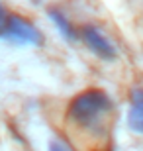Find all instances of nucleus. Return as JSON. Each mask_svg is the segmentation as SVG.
<instances>
[{"mask_svg":"<svg viewBox=\"0 0 143 151\" xmlns=\"http://www.w3.org/2000/svg\"><path fill=\"white\" fill-rule=\"evenodd\" d=\"M49 18H51V22H53V26L57 28V32H59L69 43H75L77 39H80V34L75 29V26L69 22V18H67L59 8H51L49 10Z\"/></svg>","mask_w":143,"mask_h":151,"instance_id":"obj_5","label":"nucleus"},{"mask_svg":"<svg viewBox=\"0 0 143 151\" xmlns=\"http://www.w3.org/2000/svg\"><path fill=\"white\" fill-rule=\"evenodd\" d=\"M10 16H12V14H8V12L2 8V4H0V39H4V35H6V29H8Z\"/></svg>","mask_w":143,"mask_h":151,"instance_id":"obj_6","label":"nucleus"},{"mask_svg":"<svg viewBox=\"0 0 143 151\" xmlns=\"http://www.w3.org/2000/svg\"><path fill=\"white\" fill-rule=\"evenodd\" d=\"M80 39L86 43V47L92 51L94 55L100 57V59H104V61H114L116 57H118L116 47L112 45V41L106 37L96 26H83V29H80Z\"/></svg>","mask_w":143,"mask_h":151,"instance_id":"obj_3","label":"nucleus"},{"mask_svg":"<svg viewBox=\"0 0 143 151\" xmlns=\"http://www.w3.org/2000/svg\"><path fill=\"white\" fill-rule=\"evenodd\" d=\"M127 126L135 134H143V88L132 90L129 110H127Z\"/></svg>","mask_w":143,"mask_h":151,"instance_id":"obj_4","label":"nucleus"},{"mask_svg":"<svg viewBox=\"0 0 143 151\" xmlns=\"http://www.w3.org/2000/svg\"><path fill=\"white\" fill-rule=\"evenodd\" d=\"M47 151H67L65 145H61V143H57V141H53V143H49V149Z\"/></svg>","mask_w":143,"mask_h":151,"instance_id":"obj_7","label":"nucleus"},{"mask_svg":"<svg viewBox=\"0 0 143 151\" xmlns=\"http://www.w3.org/2000/svg\"><path fill=\"white\" fill-rule=\"evenodd\" d=\"M4 39H8L12 43H18V45H33V47H37V45L43 43L41 32H39L32 22L16 16V14L10 16V22H8V29H6Z\"/></svg>","mask_w":143,"mask_h":151,"instance_id":"obj_2","label":"nucleus"},{"mask_svg":"<svg viewBox=\"0 0 143 151\" xmlns=\"http://www.w3.org/2000/svg\"><path fill=\"white\" fill-rule=\"evenodd\" d=\"M110 112L112 98L100 88L83 90L69 104V118L80 128H96Z\"/></svg>","mask_w":143,"mask_h":151,"instance_id":"obj_1","label":"nucleus"}]
</instances>
